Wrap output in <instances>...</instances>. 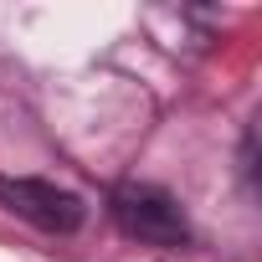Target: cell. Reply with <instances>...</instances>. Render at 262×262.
Returning a JSON list of instances; mask_svg holds the SVG:
<instances>
[{"label": "cell", "instance_id": "1", "mask_svg": "<svg viewBox=\"0 0 262 262\" xmlns=\"http://www.w3.org/2000/svg\"><path fill=\"white\" fill-rule=\"evenodd\" d=\"M113 221L123 236H134L144 247H185L190 242V221L175 206V195L155 190V185H123L113 195Z\"/></svg>", "mask_w": 262, "mask_h": 262}, {"label": "cell", "instance_id": "2", "mask_svg": "<svg viewBox=\"0 0 262 262\" xmlns=\"http://www.w3.org/2000/svg\"><path fill=\"white\" fill-rule=\"evenodd\" d=\"M0 206L41 231H57V236L82 226V201L72 190H62L52 180H31V175H0Z\"/></svg>", "mask_w": 262, "mask_h": 262}]
</instances>
